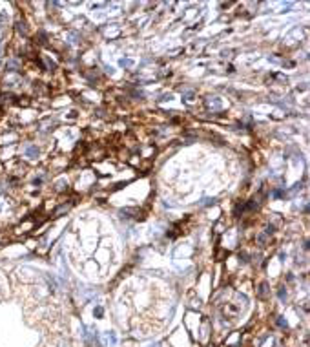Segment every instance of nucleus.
Instances as JSON below:
<instances>
[{"label": "nucleus", "instance_id": "0eeeda50", "mask_svg": "<svg viewBox=\"0 0 310 347\" xmlns=\"http://www.w3.org/2000/svg\"><path fill=\"white\" fill-rule=\"evenodd\" d=\"M277 323L281 325V327H286V325H288V323H286V320H283V318H279V320H277Z\"/></svg>", "mask_w": 310, "mask_h": 347}, {"label": "nucleus", "instance_id": "6e6552de", "mask_svg": "<svg viewBox=\"0 0 310 347\" xmlns=\"http://www.w3.org/2000/svg\"><path fill=\"white\" fill-rule=\"evenodd\" d=\"M184 97H186V101H192V97H194V93H192V91H190V93H186V95H184Z\"/></svg>", "mask_w": 310, "mask_h": 347}, {"label": "nucleus", "instance_id": "423d86ee", "mask_svg": "<svg viewBox=\"0 0 310 347\" xmlns=\"http://www.w3.org/2000/svg\"><path fill=\"white\" fill-rule=\"evenodd\" d=\"M17 26H18V28H17V29H18L20 33H24V35H26V24H24V22H18Z\"/></svg>", "mask_w": 310, "mask_h": 347}, {"label": "nucleus", "instance_id": "f03ea898", "mask_svg": "<svg viewBox=\"0 0 310 347\" xmlns=\"http://www.w3.org/2000/svg\"><path fill=\"white\" fill-rule=\"evenodd\" d=\"M121 66L122 68H130V66H133V60L132 59H122L121 60Z\"/></svg>", "mask_w": 310, "mask_h": 347}, {"label": "nucleus", "instance_id": "7ed1b4c3", "mask_svg": "<svg viewBox=\"0 0 310 347\" xmlns=\"http://www.w3.org/2000/svg\"><path fill=\"white\" fill-rule=\"evenodd\" d=\"M93 314L97 316V318H102V314H104V309H102V307H97V309L93 311Z\"/></svg>", "mask_w": 310, "mask_h": 347}, {"label": "nucleus", "instance_id": "f257e3e1", "mask_svg": "<svg viewBox=\"0 0 310 347\" xmlns=\"http://www.w3.org/2000/svg\"><path fill=\"white\" fill-rule=\"evenodd\" d=\"M26 155H27V157H31V159H35L37 155H38V148L37 146H27L26 148Z\"/></svg>", "mask_w": 310, "mask_h": 347}, {"label": "nucleus", "instance_id": "20e7f679", "mask_svg": "<svg viewBox=\"0 0 310 347\" xmlns=\"http://www.w3.org/2000/svg\"><path fill=\"white\" fill-rule=\"evenodd\" d=\"M279 300H281V302L286 300V290H285V287H281V290H279Z\"/></svg>", "mask_w": 310, "mask_h": 347}, {"label": "nucleus", "instance_id": "39448f33", "mask_svg": "<svg viewBox=\"0 0 310 347\" xmlns=\"http://www.w3.org/2000/svg\"><path fill=\"white\" fill-rule=\"evenodd\" d=\"M259 296H261V298H265V296H266V283L261 285V289H259Z\"/></svg>", "mask_w": 310, "mask_h": 347}]
</instances>
